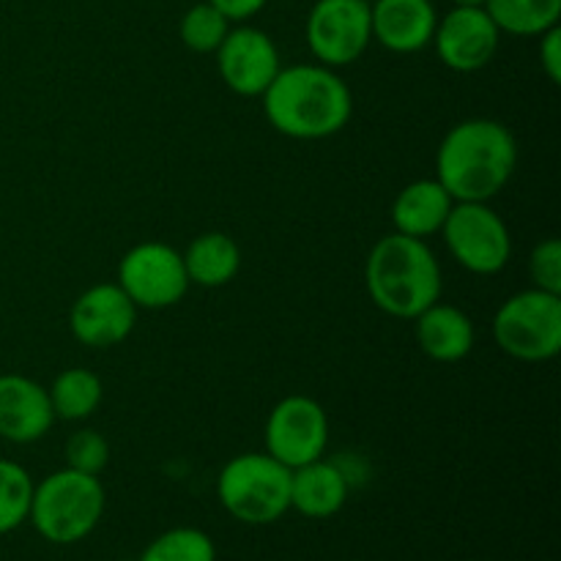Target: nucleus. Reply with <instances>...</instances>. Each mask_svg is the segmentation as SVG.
<instances>
[{
    "label": "nucleus",
    "instance_id": "nucleus-1",
    "mask_svg": "<svg viewBox=\"0 0 561 561\" xmlns=\"http://www.w3.org/2000/svg\"><path fill=\"white\" fill-rule=\"evenodd\" d=\"M515 168V135L493 118L453 126L436 153V179L455 203H491L513 181Z\"/></svg>",
    "mask_w": 561,
    "mask_h": 561
},
{
    "label": "nucleus",
    "instance_id": "nucleus-2",
    "mask_svg": "<svg viewBox=\"0 0 561 561\" xmlns=\"http://www.w3.org/2000/svg\"><path fill=\"white\" fill-rule=\"evenodd\" d=\"M266 121L294 140H327L348 126L354 96L343 77L323 64L279 69L263 91Z\"/></svg>",
    "mask_w": 561,
    "mask_h": 561
},
{
    "label": "nucleus",
    "instance_id": "nucleus-3",
    "mask_svg": "<svg viewBox=\"0 0 561 561\" xmlns=\"http://www.w3.org/2000/svg\"><path fill=\"white\" fill-rule=\"evenodd\" d=\"M365 285L373 305L400 321H414L442 299V266L427 241L389 233L373 244L365 263Z\"/></svg>",
    "mask_w": 561,
    "mask_h": 561
},
{
    "label": "nucleus",
    "instance_id": "nucleus-4",
    "mask_svg": "<svg viewBox=\"0 0 561 561\" xmlns=\"http://www.w3.org/2000/svg\"><path fill=\"white\" fill-rule=\"evenodd\" d=\"M104 488L99 477L75 469H60L33 485V529L55 546H71L91 535L104 515Z\"/></svg>",
    "mask_w": 561,
    "mask_h": 561
},
{
    "label": "nucleus",
    "instance_id": "nucleus-5",
    "mask_svg": "<svg viewBox=\"0 0 561 561\" xmlns=\"http://www.w3.org/2000/svg\"><path fill=\"white\" fill-rule=\"evenodd\" d=\"M219 504L247 526H268L290 510V469L268 453H244L217 477Z\"/></svg>",
    "mask_w": 561,
    "mask_h": 561
},
{
    "label": "nucleus",
    "instance_id": "nucleus-6",
    "mask_svg": "<svg viewBox=\"0 0 561 561\" xmlns=\"http://www.w3.org/2000/svg\"><path fill=\"white\" fill-rule=\"evenodd\" d=\"M493 337L518 362H548L561 351V296L529 288L510 296L493 318Z\"/></svg>",
    "mask_w": 561,
    "mask_h": 561
},
{
    "label": "nucleus",
    "instance_id": "nucleus-7",
    "mask_svg": "<svg viewBox=\"0 0 561 561\" xmlns=\"http://www.w3.org/2000/svg\"><path fill=\"white\" fill-rule=\"evenodd\" d=\"M442 236L455 261L471 274L502 272L513 255L507 222L488 203H455Z\"/></svg>",
    "mask_w": 561,
    "mask_h": 561
},
{
    "label": "nucleus",
    "instance_id": "nucleus-8",
    "mask_svg": "<svg viewBox=\"0 0 561 561\" xmlns=\"http://www.w3.org/2000/svg\"><path fill=\"white\" fill-rule=\"evenodd\" d=\"M118 285L137 310H168L184 299L190 277L179 250L162 241H142L121 257Z\"/></svg>",
    "mask_w": 561,
    "mask_h": 561
},
{
    "label": "nucleus",
    "instance_id": "nucleus-9",
    "mask_svg": "<svg viewBox=\"0 0 561 561\" xmlns=\"http://www.w3.org/2000/svg\"><path fill=\"white\" fill-rule=\"evenodd\" d=\"M373 42L367 0H316L307 16V44L329 69L351 66Z\"/></svg>",
    "mask_w": 561,
    "mask_h": 561
},
{
    "label": "nucleus",
    "instance_id": "nucleus-10",
    "mask_svg": "<svg viewBox=\"0 0 561 561\" xmlns=\"http://www.w3.org/2000/svg\"><path fill=\"white\" fill-rule=\"evenodd\" d=\"M266 453L290 471L323 458L329 444V416L318 400L288 394L266 420Z\"/></svg>",
    "mask_w": 561,
    "mask_h": 561
},
{
    "label": "nucleus",
    "instance_id": "nucleus-11",
    "mask_svg": "<svg viewBox=\"0 0 561 561\" xmlns=\"http://www.w3.org/2000/svg\"><path fill=\"white\" fill-rule=\"evenodd\" d=\"M499 38H502V31L482 5L477 9L455 5L449 14L438 16L431 44L447 69L469 75L491 64L499 49Z\"/></svg>",
    "mask_w": 561,
    "mask_h": 561
},
{
    "label": "nucleus",
    "instance_id": "nucleus-12",
    "mask_svg": "<svg viewBox=\"0 0 561 561\" xmlns=\"http://www.w3.org/2000/svg\"><path fill=\"white\" fill-rule=\"evenodd\" d=\"M214 55H217V69L222 82L239 96H263V91L272 85L277 71L283 69L277 44L261 27H230Z\"/></svg>",
    "mask_w": 561,
    "mask_h": 561
},
{
    "label": "nucleus",
    "instance_id": "nucleus-13",
    "mask_svg": "<svg viewBox=\"0 0 561 561\" xmlns=\"http://www.w3.org/2000/svg\"><path fill=\"white\" fill-rule=\"evenodd\" d=\"M137 323V307L118 283H102L75 299L69 329L88 348H113L124 343Z\"/></svg>",
    "mask_w": 561,
    "mask_h": 561
},
{
    "label": "nucleus",
    "instance_id": "nucleus-14",
    "mask_svg": "<svg viewBox=\"0 0 561 561\" xmlns=\"http://www.w3.org/2000/svg\"><path fill=\"white\" fill-rule=\"evenodd\" d=\"M53 422L55 411L42 383L14 373L0 376V438L33 444L47 436Z\"/></svg>",
    "mask_w": 561,
    "mask_h": 561
},
{
    "label": "nucleus",
    "instance_id": "nucleus-15",
    "mask_svg": "<svg viewBox=\"0 0 561 561\" xmlns=\"http://www.w3.org/2000/svg\"><path fill=\"white\" fill-rule=\"evenodd\" d=\"M373 38L389 53L411 55L425 49L436 33V5L433 0H373Z\"/></svg>",
    "mask_w": 561,
    "mask_h": 561
},
{
    "label": "nucleus",
    "instance_id": "nucleus-16",
    "mask_svg": "<svg viewBox=\"0 0 561 561\" xmlns=\"http://www.w3.org/2000/svg\"><path fill=\"white\" fill-rule=\"evenodd\" d=\"M348 502V477L337 463L318 458L290 471V510L305 518H332Z\"/></svg>",
    "mask_w": 561,
    "mask_h": 561
},
{
    "label": "nucleus",
    "instance_id": "nucleus-17",
    "mask_svg": "<svg viewBox=\"0 0 561 561\" xmlns=\"http://www.w3.org/2000/svg\"><path fill=\"white\" fill-rule=\"evenodd\" d=\"M416 323V343L422 354L431 356L433 362H453L466 359L474 348V323L460 307L444 305L442 299L427 307L425 312L414 318Z\"/></svg>",
    "mask_w": 561,
    "mask_h": 561
},
{
    "label": "nucleus",
    "instance_id": "nucleus-18",
    "mask_svg": "<svg viewBox=\"0 0 561 561\" xmlns=\"http://www.w3.org/2000/svg\"><path fill=\"white\" fill-rule=\"evenodd\" d=\"M455 201L438 184V179H420L403 186L392 203L394 233L427 241V236L442 233Z\"/></svg>",
    "mask_w": 561,
    "mask_h": 561
},
{
    "label": "nucleus",
    "instance_id": "nucleus-19",
    "mask_svg": "<svg viewBox=\"0 0 561 561\" xmlns=\"http://www.w3.org/2000/svg\"><path fill=\"white\" fill-rule=\"evenodd\" d=\"M181 257H184L190 285H201V288H222L233 283L241 268L239 244L217 230L197 236Z\"/></svg>",
    "mask_w": 561,
    "mask_h": 561
},
{
    "label": "nucleus",
    "instance_id": "nucleus-20",
    "mask_svg": "<svg viewBox=\"0 0 561 561\" xmlns=\"http://www.w3.org/2000/svg\"><path fill=\"white\" fill-rule=\"evenodd\" d=\"M47 394L49 403H53L55 420L80 422L88 420V416L102 405L104 387L102 378L93 370H85V367H69V370H64L55 378L53 387L47 389Z\"/></svg>",
    "mask_w": 561,
    "mask_h": 561
},
{
    "label": "nucleus",
    "instance_id": "nucleus-21",
    "mask_svg": "<svg viewBox=\"0 0 561 561\" xmlns=\"http://www.w3.org/2000/svg\"><path fill=\"white\" fill-rule=\"evenodd\" d=\"M485 11L502 33L542 36L559 25L561 0H485Z\"/></svg>",
    "mask_w": 561,
    "mask_h": 561
},
{
    "label": "nucleus",
    "instance_id": "nucleus-22",
    "mask_svg": "<svg viewBox=\"0 0 561 561\" xmlns=\"http://www.w3.org/2000/svg\"><path fill=\"white\" fill-rule=\"evenodd\" d=\"M140 561H217V546L203 529L179 526L153 537Z\"/></svg>",
    "mask_w": 561,
    "mask_h": 561
},
{
    "label": "nucleus",
    "instance_id": "nucleus-23",
    "mask_svg": "<svg viewBox=\"0 0 561 561\" xmlns=\"http://www.w3.org/2000/svg\"><path fill=\"white\" fill-rule=\"evenodd\" d=\"M230 27H233V22H230L217 5L203 0V3H195L184 16H181L179 36L181 42H184V47H190L192 53L208 55L217 53Z\"/></svg>",
    "mask_w": 561,
    "mask_h": 561
},
{
    "label": "nucleus",
    "instance_id": "nucleus-24",
    "mask_svg": "<svg viewBox=\"0 0 561 561\" xmlns=\"http://www.w3.org/2000/svg\"><path fill=\"white\" fill-rule=\"evenodd\" d=\"M33 480L20 463L0 458V535H9L31 515Z\"/></svg>",
    "mask_w": 561,
    "mask_h": 561
},
{
    "label": "nucleus",
    "instance_id": "nucleus-25",
    "mask_svg": "<svg viewBox=\"0 0 561 561\" xmlns=\"http://www.w3.org/2000/svg\"><path fill=\"white\" fill-rule=\"evenodd\" d=\"M110 463V444L102 433L91 431H77L71 433L69 442H66V466L82 474L99 477Z\"/></svg>",
    "mask_w": 561,
    "mask_h": 561
},
{
    "label": "nucleus",
    "instance_id": "nucleus-26",
    "mask_svg": "<svg viewBox=\"0 0 561 561\" xmlns=\"http://www.w3.org/2000/svg\"><path fill=\"white\" fill-rule=\"evenodd\" d=\"M529 277L535 288L561 296V241L546 239L531 250Z\"/></svg>",
    "mask_w": 561,
    "mask_h": 561
},
{
    "label": "nucleus",
    "instance_id": "nucleus-27",
    "mask_svg": "<svg viewBox=\"0 0 561 561\" xmlns=\"http://www.w3.org/2000/svg\"><path fill=\"white\" fill-rule=\"evenodd\" d=\"M540 38V66L553 85L561 82V27H551Z\"/></svg>",
    "mask_w": 561,
    "mask_h": 561
},
{
    "label": "nucleus",
    "instance_id": "nucleus-28",
    "mask_svg": "<svg viewBox=\"0 0 561 561\" xmlns=\"http://www.w3.org/2000/svg\"><path fill=\"white\" fill-rule=\"evenodd\" d=\"M211 5H217L230 22H247L250 16H255L268 0H208Z\"/></svg>",
    "mask_w": 561,
    "mask_h": 561
},
{
    "label": "nucleus",
    "instance_id": "nucleus-29",
    "mask_svg": "<svg viewBox=\"0 0 561 561\" xmlns=\"http://www.w3.org/2000/svg\"><path fill=\"white\" fill-rule=\"evenodd\" d=\"M455 5H466V9H477V5H482L485 9V0H453Z\"/></svg>",
    "mask_w": 561,
    "mask_h": 561
},
{
    "label": "nucleus",
    "instance_id": "nucleus-30",
    "mask_svg": "<svg viewBox=\"0 0 561 561\" xmlns=\"http://www.w3.org/2000/svg\"><path fill=\"white\" fill-rule=\"evenodd\" d=\"M367 3H373V0H367Z\"/></svg>",
    "mask_w": 561,
    "mask_h": 561
}]
</instances>
